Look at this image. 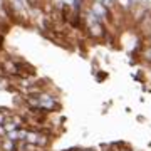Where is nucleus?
<instances>
[{"label": "nucleus", "mask_w": 151, "mask_h": 151, "mask_svg": "<svg viewBox=\"0 0 151 151\" xmlns=\"http://www.w3.org/2000/svg\"><path fill=\"white\" fill-rule=\"evenodd\" d=\"M4 7H5V2H4V0H0V10H4Z\"/></svg>", "instance_id": "obj_6"}, {"label": "nucleus", "mask_w": 151, "mask_h": 151, "mask_svg": "<svg viewBox=\"0 0 151 151\" xmlns=\"http://www.w3.org/2000/svg\"><path fill=\"white\" fill-rule=\"evenodd\" d=\"M92 2H103V0H92Z\"/></svg>", "instance_id": "obj_7"}, {"label": "nucleus", "mask_w": 151, "mask_h": 151, "mask_svg": "<svg viewBox=\"0 0 151 151\" xmlns=\"http://www.w3.org/2000/svg\"><path fill=\"white\" fill-rule=\"evenodd\" d=\"M118 2H119L123 7H131V4H134L133 0H118Z\"/></svg>", "instance_id": "obj_3"}, {"label": "nucleus", "mask_w": 151, "mask_h": 151, "mask_svg": "<svg viewBox=\"0 0 151 151\" xmlns=\"http://www.w3.org/2000/svg\"><path fill=\"white\" fill-rule=\"evenodd\" d=\"M84 20H86V25H87V32H89V37L92 39H101L106 35V27H104V22L99 20L94 14H92L89 9L86 12V17H84Z\"/></svg>", "instance_id": "obj_1"}, {"label": "nucleus", "mask_w": 151, "mask_h": 151, "mask_svg": "<svg viewBox=\"0 0 151 151\" xmlns=\"http://www.w3.org/2000/svg\"><path fill=\"white\" fill-rule=\"evenodd\" d=\"M7 118H9V116H7L5 113H2V111H0V124H4V123H5Z\"/></svg>", "instance_id": "obj_4"}, {"label": "nucleus", "mask_w": 151, "mask_h": 151, "mask_svg": "<svg viewBox=\"0 0 151 151\" xmlns=\"http://www.w3.org/2000/svg\"><path fill=\"white\" fill-rule=\"evenodd\" d=\"M89 10L94 14V15L99 19V20H106L111 17V10H109V7H106L103 2H92L91 7H89Z\"/></svg>", "instance_id": "obj_2"}, {"label": "nucleus", "mask_w": 151, "mask_h": 151, "mask_svg": "<svg viewBox=\"0 0 151 151\" xmlns=\"http://www.w3.org/2000/svg\"><path fill=\"white\" fill-rule=\"evenodd\" d=\"M114 2H116V0H103V4L106 7H111V5H114Z\"/></svg>", "instance_id": "obj_5"}]
</instances>
